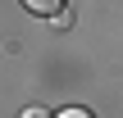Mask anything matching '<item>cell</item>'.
Wrapping results in <instances>:
<instances>
[{
  "label": "cell",
  "instance_id": "6da1fadb",
  "mask_svg": "<svg viewBox=\"0 0 123 118\" xmlns=\"http://www.w3.org/2000/svg\"><path fill=\"white\" fill-rule=\"evenodd\" d=\"M23 9L41 14V18H55V14H64V0H23Z\"/></svg>",
  "mask_w": 123,
  "mask_h": 118
}]
</instances>
